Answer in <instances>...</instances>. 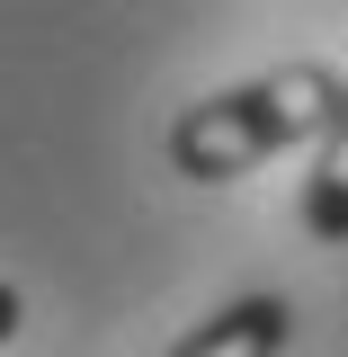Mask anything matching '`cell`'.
Segmentation results:
<instances>
[{
  "label": "cell",
  "mask_w": 348,
  "mask_h": 357,
  "mask_svg": "<svg viewBox=\"0 0 348 357\" xmlns=\"http://www.w3.org/2000/svg\"><path fill=\"white\" fill-rule=\"evenodd\" d=\"M304 232L312 241H348V72H340V98L312 134V178H304Z\"/></svg>",
  "instance_id": "3"
},
{
  "label": "cell",
  "mask_w": 348,
  "mask_h": 357,
  "mask_svg": "<svg viewBox=\"0 0 348 357\" xmlns=\"http://www.w3.org/2000/svg\"><path fill=\"white\" fill-rule=\"evenodd\" d=\"M331 98H340V72L312 63V54H295V63H277V72H259V81H241V89H215V98L179 107L170 170L197 178V188H232V178H250L259 161L312 143L321 116H331Z\"/></svg>",
  "instance_id": "1"
},
{
  "label": "cell",
  "mask_w": 348,
  "mask_h": 357,
  "mask_svg": "<svg viewBox=\"0 0 348 357\" xmlns=\"http://www.w3.org/2000/svg\"><path fill=\"white\" fill-rule=\"evenodd\" d=\"M18 321H27V304H18V286H9V277H0V349H9V340H18Z\"/></svg>",
  "instance_id": "4"
},
{
  "label": "cell",
  "mask_w": 348,
  "mask_h": 357,
  "mask_svg": "<svg viewBox=\"0 0 348 357\" xmlns=\"http://www.w3.org/2000/svg\"><path fill=\"white\" fill-rule=\"evenodd\" d=\"M286 340H295V304L241 295V304H223L215 321H197L170 357H286Z\"/></svg>",
  "instance_id": "2"
}]
</instances>
